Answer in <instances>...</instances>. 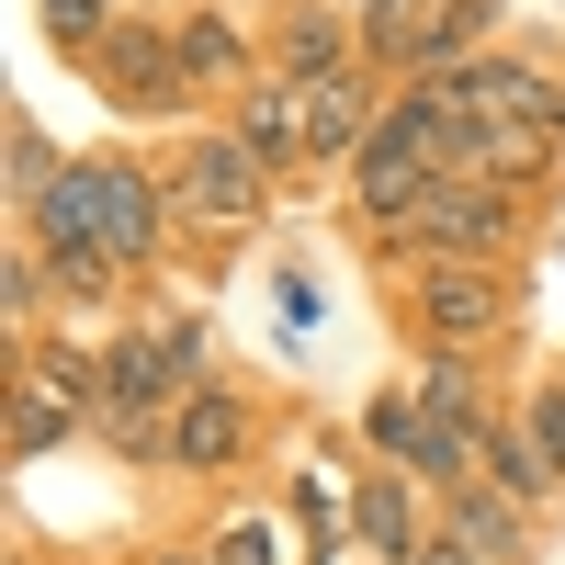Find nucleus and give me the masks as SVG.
<instances>
[{
	"label": "nucleus",
	"instance_id": "nucleus-1",
	"mask_svg": "<svg viewBox=\"0 0 565 565\" xmlns=\"http://www.w3.org/2000/svg\"><path fill=\"white\" fill-rule=\"evenodd\" d=\"M34 226H45V249H103V260L136 271L159 249V226H170V193L148 170H125V159H68L57 193L34 204Z\"/></svg>",
	"mask_w": 565,
	"mask_h": 565
},
{
	"label": "nucleus",
	"instance_id": "nucleus-2",
	"mask_svg": "<svg viewBox=\"0 0 565 565\" xmlns=\"http://www.w3.org/2000/svg\"><path fill=\"white\" fill-rule=\"evenodd\" d=\"M181 362H193V328H148V340H114L103 351V385H90V418L103 441L125 452H170V418H181Z\"/></svg>",
	"mask_w": 565,
	"mask_h": 565
},
{
	"label": "nucleus",
	"instance_id": "nucleus-3",
	"mask_svg": "<svg viewBox=\"0 0 565 565\" xmlns=\"http://www.w3.org/2000/svg\"><path fill=\"white\" fill-rule=\"evenodd\" d=\"M385 249L487 260V249H509V193H498V181H430L407 215H385Z\"/></svg>",
	"mask_w": 565,
	"mask_h": 565
},
{
	"label": "nucleus",
	"instance_id": "nucleus-4",
	"mask_svg": "<svg viewBox=\"0 0 565 565\" xmlns=\"http://www.w3.org/2000/svg\"><path fill=\"white\" fill-rule=\"evenodd\" d=\"M441 90L476 114V136H554V148H565V90L543 68H521V57H476V68H452Z\"/></svg>",
	"mask_w": 565,
	"mask_h": 565
},
{
	"label": "nucleus",
	"instance_id": "nucleus-5",
	"mask_svg": "<svg viewBox=\"0 0 565 565\" xmlns=\"http://www.w3.org/2000/svg\"><path fill=\"white\" fill-rule=\"evenodd\" d=\"M170 215H193V226H249L260 215V159L238 148V136H193V148L170 159Z\"/></svg>",
	"mask_w": 565,
	"mask_h": 565
},
{
	"label": "nucleus",
	"instance_id": "nucleus-6",
	"mask_svg": "<svg viewBox=\"0 0 565 565\" xmlns=\"http://www.w3.org/2000/svg\"><path fill=\"white\" fill-rule=\"evenodd\" d=\"M418 328H430L441 351H476L498 328V282L476 260H430V271H418Z\"/></svg>",
	"mask_w": 565,
	"mask_h": 565
},
{
	"label": "nucleus",
	"instance_id": "nucleus-7",
	"mask_svg": "<svg viewBox=\"0 0 565 565\" xmlns=\"http://www.w3.org/2000/svg\"><path fill=\"white\" fill-rule=\"evenodd\" d=\"M249 441V407L226 396V385H181V418H170V463L181 476H215V463H238Z\"/></svg>",
	"mask_w": 565,
	"mask_h": 565
},
{
	"label": "nucleus",
	"instance_id": "nucleus-8",
	"mask_svg": "<svg viewBox=\"0 0 565 565\" xmlns=\"http://www.w3.org/2000/svg\"><path fill=\"white\" fill-rule=\"evenodd\" d=\"M90 57H103V90H114V103H170V90H181L170 34H148V23H114Z\"/></svg>",
	"mask_w": 565,
	"mask_h": 565
},
{
	"label": "nucleus",
	"instance_id": "nucleus-9",
	"mask_svg": "<svg viewBox=\"0 0 565 565\" xmlns=\"http://www.w3.org/2000/svg\"><path fill=\"white\" fill-rule=\"evenodd\" d=\"M295 90H306V159H362L373 148L385 114H373L362 79H295Z\"/></svg>",
	"mask_w": 565,
	"mask_h": 565
},
{
	"label": "nucleus",
	"instance_id": "nucleus-10",
	"mask_svg": "<svg viewBox=\"0 0 565 565\" xmlns=\"http://www.w3.org/2000/svg\"><path fill=\"white\" fill-rule=\"evenodd\" d=\"M226 136H238V148H249L260 170L306 159V90H295V79H260L249 103H238V125H226Z\"/></svg>",
	"mask_w": 565,
	"mask_h": 565
},
{
	"label": "nucleus",
	"instance_id": "nucleus-11",
	"mask_svg": "<svg viewBox=\"0 0 565 565\" xmlns=\"http://www.w3.org/2000/svg\"><path fill=\"white\" fill-rule=\"evenodd\" d=\"M90 385H103V373H23V407H12V452H45V441H68V418L90 407Z\"/></svg>",
	"mask_w": 565,
	"mask_h": 565
},
{
	"label": "nucleus",
	"instance_id": "nucleus-12",
	"mask_svg": "<svg viewBox=\"0 0 565 565\" xmlns=\"http://www.w3.org/2000/svg\"><path fill=\"white\" fill-rule=\"evenodd\" d=\"M452 543L476 554V565H521V498H498V487H452Z\"/></svg>",
	"mask_w": 565,
	"mask_h": 565
},
{
	"label": "nucleus",
	"instance_id": "nucleus-13",
	"mask_svg": "<svg viewBox=\"0 0 565 565\" xmlns=\"http://www.w3.org/2000/svg\"><path fill=\"white\" fill-rule=\"evenodd\" d=\"M351 521H362L373 554H418V498H407V476H373V487L351 498Z\"/></svg>",
	"mask_w": 565,
	"mask_h": 565
},
{
	"label": "nucleus",
	"instance_id": "nucleus-14",
	"mask_svg": "<svg viewBox=\"0 0 565 565\" xmlns=\"http://www.w3.org/2000/svg\"><path fill=\"white\" fill-rule=\"evenodd\" d=\"M282 68H295V79H340V23L295 12V23H282Z\"/></svg>",
	"mask_w": 565,
	"mask_h": 565
},
{
	"label": "nucleus",
	"instance_id": "nucleus-15",
	"mask_svg": "<svg viewBox=\"0 0 565 565\" xmlns=\"http://www.w3.org/2000/svg\"><path fill=\"white\" fill-rule=\"evenodd\" d=\"M521 441L543 452V476L565 487V385H532V407H521Z\"/></svg>",
	"mask_w": 565,
	"mask_h": 565
},
{
	"label": "nucleus",
	"instance_id": "nucleus-16",
	"mask_svg": "<svg viewBox=\"0 0 565 565\" xmlns=\"http://www.w3.org/2000/svg\"><path fill=\"white\" fill-rule=\"evenodd\" d=\"M487 476H498V498H521V509L554 487V476H543V452H532L521 430H509V441H487Z\"/></svg>",
	"mask_w": 565,
	"mask_h": 565
},
{
	"label": "nucleus",
	"instance_id": "nucleus-17",
	"mask_svg": "<svg viewBox=\"0 0 565 565\" xmlns=\"http://www.w3.org/2000/svg\"><path fill=\"white\" fill-rule=\"evenodd\" d=\"M181 68H238V23H215V12H193V23H181Z\"/></svg>",
	"mask_w": 565,
	"mask_h": 565
},
{
	"label": "nucleus",
	"instance_id": "nucleus-18",
	"mask_svg": "<svg viewBox=\"0 0 565 565\" xmlns=\"http://www.w3.org/2000/svg\"><path fill=\"white\" fill-rule=\"evenodd\" d=\"M418 407H430V418H452V430H476V373H463V362H441L430 385H418Z\"/></svg>",
	"mask_w": 565,
	"mask_h": 565
},
{
	"label": "nucleus",
	"instance_id": "nucleus-19",
	"mask_svg": "<svg viewBox=\"0 0 565 565\" xmlns=\"http://www.w3.org/2000/svg\"><path fill=\"white\" fill-rule=\"evenodd\" d=\"M215 565H282V532H271V521H226Z\"/></svg>",
	"mask_w": 565,
	"mask_h": 565
},
{
	"label": "nucleus",
	"instance_id": "nucleus-20",
	"mask_svg": "<svg viewBox=\"0 0 565 565\" xmlns=\"http://www.w3.org/2000/svg\"><path fill=\"white\" fill-rule=\"evenodd\" d=\"M45 12H57L68 45H103V34H114V23H103V0H45Z\"/></svg>",
	"mask_w": 565,
	"mask_h": 565
},
{
	"label": "nucleus",
	"instance_id": "nucleus-21",
	"mask_svg": "<svg viewBox=\"0 0 565 565\" xmlns=\"http://www.w3.org/2000/svg\"><path fill=\"white\" fill-rule=\"evenodd\" d=\"M418 565H476V554H463V543H430V554H418Z\"/></svg>",
	"mask_w": 565,
	"mask_h": 565
},
{
	"label": "nucleus",
	"instance_id": "nucleus-22",
	"mask_svg": "<svg viewBox=\"0 0 565 565\" xmlns=\"http://www.w3.org/2000/svg\"><path fill=\"white\" fill-rule=\"evenodd\" d=\"M170 565H193V554H170Z\"/></svg>",
	"mask_w": 565,
	"mask_h": 565
},
{
	"label": "nucleus",
	"instance_id": "nucleus-23",
	"mask_svg": "<svg viewBox=\"0 0 565 565\" xmlns=\"http://www.w3.org/2000/svg\"><path fill=\"white\" fill-rule=\"evenodd\" d=\"M373 12H385V0H373Z\"/></svg>",
	"mask_w": 565,
	"mask_h": 565
}]
</instances>
